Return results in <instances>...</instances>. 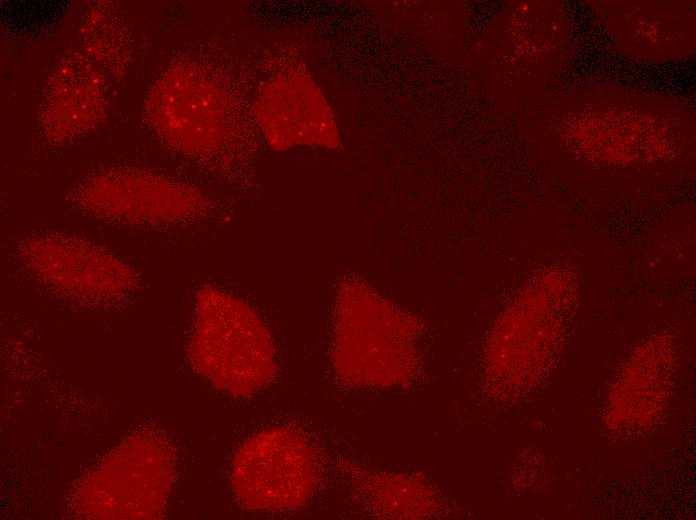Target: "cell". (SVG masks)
Here are the masks:
<instances>
[{"label":"cell","mask_w":696,"mask_h":520,"mask_svg":"<svg viewBox=\"0 0 696 520\" xmlns=\"http://www.w3.org/2000/svg\"><path fill=\"white\" fill-rule=\"evenodd\" d=\"M187 356L217 389L247 398L266 388L277 371L271 335L242 299L207 286L196 295V322Z\"/></svg>","instance_id":"cell-1"},{"label":"cell","mask_w":696,"mask_h":520,"mask_svg":"<svg viewBox=\"0 0 696 520\" xmlns=\"http://www.w3.org/2000/svg\"><path fill=\"white\" fill-rule=\"evenodd\" d=\"M319 462L299 430L278 426L249 437L231 464V486L247 510L288 512L303 507L318 482Z\"/></svg>","instance_id":"cell-2"},{"label":"cell","mask_w":696,"mask_h":520,"mask_svg":"<svg viewBox=\"0 0 696 520\" xmlns=\"http://www.w3.org/2000/svg\"><path fill=\"white\" fill-rule=\"evenodd\" d=\"M230 100L203 70L185 65L158 81L148 109L155 128L175 148L211 156L232 138L235 113Z\"/></svg>","instance_id":"cell-3"},{"label":"cell","mask_w":696,"mask_h":520,"mask_svg":"<svg viewBox=\"0 0 696 520\" xmlns=\"http://www.w3.org/2000/svg\"><path fill=\"white\" fill-rule=\"evenodd\" d=\"M18 255L24 268L62 293L91 299L121 295L135 284V271L108 250L76 236L36 234L24 239Z\"/></svg>","instance_id":"cell-4"},{"label":"cell","mask_w":696,"mask_h":520,"mask_svg":"<svg viewBox=\"0 0 696 520\" xmlns=\"http://www.w3.org/2000/svg\"><path fill=\"white\" fill-rule=\"evenodd\" d=\"M77 198L97 216L138 225L186 221L204 209L203 197L194 188L134 169L109 170L90 178Z\"/></svg>","instance_id":"cell-5"},{"label":"cell","mask_w":696,"mask_h":520,"mask_svg":"<svg viewBox=\"0 0 696 520\" xmlns=\"http://www.w3.org/2000/svg\"><path fill=\"white\" fill-rule=\"evenodd\" d=\"M384 302L366 286L346 283L336 314L333 364L356 386L386 385L393 378L392 325Z\"/></svg>","instance_id":"cell-6"},{"label":"cell","mask_w":696,"mask_h":520,"mask_svg":"<svg viewBox=\"0 0 696 520\" xmlns=\"http://www.w3.org/2000/svg\"><path fill=\"white\" fill-rule=\"evenodd\" d=\"M256 124L275 150L335 143L333 123L318 88L300 70H286L263 83L253 106Z\"/></svg>","instance_id":"cell-7"},{"label":"cell","mask_w":696,"mask_h":520,"mask_svg":"<svg viewBox=\"0 0 696 520\" xmlns=\"http://www.w3.org/2000/svg\"><path fill=\"white\" fill-rule=\"evenodd\" d=\"M102 81L93 67L78 57L64 61L48 84L43 99V126L58 141L84 133L103 108Z\"/></svg>","instance_id":"cell-8"}]
</instances>
